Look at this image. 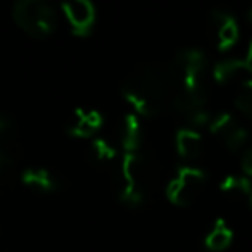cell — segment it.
<instances>
[{
    "label": "cell",
    "mask_w": 252,
    "mask_h": 252,
    "mask_svg": "<svg viewBox=\"0 0 252 252\" xmlns=\"http://www.w3.org/2000/svg\"><path fill=\"white\" fill-rule=\"evenodd\" d=\"M125 100L140 116L154 118L169 107L176 95V83L169 64H149L137 69L121 87Z\"/></svg>",
    "instance_id": "obj_1"
},
{
    "label": "cell",
    "mask_w": 252,
    "mask_h": 252,
    "mask_svg": "<svg viewBox=\"0 0 252 252\" xmlns=\"http://www.w3.org/2000/svg\"><path fill=\"white\" fill-rule=\"evenodd\" d=\"M112 176L118 199L126 206L135 207L140 206L147 193L154 189L159 176V164L149 152H130L119 159Z\"/></svg>",
    "instance_id": "obj_2"
},
{
    "label": "cell",
    "mask_w": 252,
    "mask_h": 252,
    "mask_svg": "<svg viewBox=\"0 0 252 252\" xmlns=\"http://www.w3.org/2000/svg\"><path fill=\"white\" fill-rule=\"evenodd\" d=\"M16 25L33 38H47L57 26L56 9L43 0H21L12 7Z\"/></svg>",
    "instance_id": "obj_3"
},
{
    "label": "cell",
    "mask_w": 252,
    "mask_h": 252,
    "mask_svg": "<svg viewBox=\"0 0 252 252\" xmlns=\"http://www.w3.org/2000/svg\"><path fill=\"white\" fill-rule=\"evenodd\" d=\"M207 176L195 166H180L166 187V197L175 206H192L202 193Z\"/></svg>",
    "instance_id": "obj_4"
},
{
    "label": "cell",
    "mask_w": 252,
    "mask_h": 252,
    "mask_svg": "<svg viewBox=\"0 0 252 252\" xmlns=\"http://www.w3.org/2000/svg\"><path fill=\"white\" fill-rule=\"evenodd\" d=\"M169 69L175 78L176 90L180 88H195L206 87V56L199 49H183L175 54L171 59Z\"/></svg>",
    "instance_id": "obj_5"
},
{
    "label": "cell",
    "mask_w": 252,
    "mask_h": 252,
    "mask_svg": "<svg viewBox=\"0 0 252 252\" xmlns=\"http://www.w3.org/2000/svg\"><path fill=\"white\" fill-rule=\"evenodd\" d=\"M207 26H209L211 36H213V42L216 43L218 50L224 52V50H230L231 47L237 45L238 38H240V28H238L233 14L214 9L209 14Z\"/></svg>",
    "instance_id": "obj_6"
},
{
    "label": "cell",
    "mask_w": 252,
    "mask_h": 252,
    "mask_svg": "<svg viewBox=\"0 0 252 252\" xmlns=\"http://www.w3.org/2000/svg\"><path fill=\"white\" fill-rule=\"evenodd\" d=\"M209 130L226 144L230 151H238L245 145L249 133L230 112H218L209 119Z\"/></svg>",
    "instance_id": "obj_7"
},
{
    "label": "cell",
    "mask_w": 252,
    "mask_h": 252,
    "mask_svg": "<svg viewBox=\"0 0 252 252\" xmlns=\"http://www.w3.org/2000/svg\"><path fill=\"white\" fill-rule=\"evenodd\" d=\"M74 35L87 36L95 25V7L88 0H71L61 5Z\"/></svg>",
    "instance_id": "obj_8"
},
{
    "label": "cell",
    "mask_w": 252,
    "mask_h": 252,
    "mask_svg": "<svg viewBox=\"0 0 252 252\" xmlns=\"http://www.w3.org/2000/svg\"><path fill=\"white\" fill-rule=\"evenodd\" d=\"M104 125V118L95 109L78 107L66 123V133L74 138H95V133Z\"/></svg>",
    "instance_id": "obj_9"
},
{
    "label": "cell",
    "mask_w": 252,
    "mask_h": 252,
    "mask_svg": "<svg viewBox=\"0 0 252 252\" xmlns=\"http://www.w3.org/2000/svg\"><path fill=\"white\" fill-rule=\"evenodd\" d=\"M21 183L36 193H54L63 189V180L49 168L30 166L21 171Z\"/></svg>",
    "instance_id": "obj_10"
},
{
    "label": "cell",
    "mask_w": 252,
    "mask_h": 252,
    "mask_svg": "<svg viewBox=\"0 0 252 252\" xmlns=\"http://www.w3.org/2000/svg\"><path fill=\"white\" fill-rule=\"evenodd\" d=\"M209 92L207 87H195V88H180L176 90L175 100H173V109L183 118H190L195 112L206 109Z\"/></svg>",
    "instance_id": "obj_11"
},
{
    "label": "cell",
    "mask_w": 252,
    "mask_h": 252,
    "mask_svg": "<svg viewBox=\"0 0 252 252\" xmlns=\"http://www.w3.org/2000/svg\"><path fill=\"white\" fill-rule=\"evenodd\" d=\"M19 156L18 126L9 116L0 114V158L9 162H16Z\"/></svg>",
    "instance_id": "obj_12"
},
{
    "label": "cell",
    "mask_w": 252,
    "mask_h": 252,
    "mask_svg": "<svg viewBox=\"0 0 252 252\" xmlns=\"http://www.w3.org/2000/svg\"><path fill=\"white\" fill-rule=\"evenodd\" d=\"M119 142L125 149V154L140 151L144 142V130L137 114H126L123 118L121 128H119Z\"/></svg>",
    "instance_id": "obj_13"
},
{
    "label": "cell",
    "mask_w": 252,
    "mask_h": 252,
    "mask_svg": "<svg viewBox=\"0 0 252 252\" xmlns=\"http://www.w3.org/2000/svg\"><path fill=\"white\" fill-rule=\"evenodd\" d=\"M88 156H90L92 162L97 164L98 168H109L114 171V168L119 162L118 149L111 140L102 137L92 138L90 145H88Z\"/></svg>",
    "instance_id": "obj_14"
},
{
    "label": "cell",
    "mask_w": 252,
    "mask_h": 252,
    "mask_svg": "<svg viewBox=\"0 0 252 252\" xmlns=\"http://www.w3.org/2000/svg\"><path fill=\"white\" fill-rule=\"evenodd\" d=\"M175 145L183 159H197L204 151V140L200 131L189 128V126H183L176 131Z\"/></svg>",
    "instance_id": "obj_15"
},
{
    "label": "cell",
    "mask_w": 252,
    "mask_h": 252,
    "mask_svg": "<svg viewBox=\"0 0 252 252\" xmlns=\"http://www.w3.org/2000/svg\"><path fill=\"white\" fill-rule=\"evenodd\" d=\"M233 235L235 233L230 224L223 218H218L213 226H211V230L207 231L206 238H204V247L209 252H223L231 245Z\"/></svg>",
    "instance_id": "obj_16"
},
{
    "label": "cell",
    "mask_w": 252,
    "mask_h": 252,
    "mask_svg": "<svg viewBox=\"0 0 252 252\" xmlns=\"http://www.w3.org/2000/svg\"><path fill=\"white\" fill-rule=\"evenodd\" d=\"M220 190L228 195L235 197H251L252 195V180L245 175H228L220 182Z\"/></svg>",
    "instance_id": "obj_17"
},
{
    "label": "cell",
    "mask_w": 252,
    "mask_h": 252,
    "mask_svg": "<svg viewBox=\"0 0 252 252\" xmlns=\"http://www.w3.org/2000/svg\"><path fill=\"white\" fill-rule=\"evenodd\" d=\"M242 69H244V61L233 59V57L223 59V61H220V63H216V66L213 67V78L216 83L224 85L233 80Z\"/></svg>",
    "instance_id": "obj_18"
},
{
    "label": "cell",
    "mask_w": 252,
    "mask_h": 252,
    "mask_svg": "<svg viewBox=\"0 0 252 252\" xmlns=\"http://www.w3.org/2000/svg\"><path fill=\"white\" fill-rule=\"evenodd\" d=\"M235 105L242 114L252 119V80H247L240 85L235 97Z\"/></svg>",
    "instance_id": "obj_19"
},
{
    "label": "cell",
    "mask_w": 252,
    "mask_h": 252,
    "mask_svg": "<svg viewBox=\"0 0 252 252\" xmlns=\"http://www.w3.org/2000/svg\"><path fill=\"white\" fill-rule=\"evenodd\" d=\"M242 171L247 178H252V147L242 156Z\"/></svg>",
    "instance_id": "obj_20"
},
{
    "label": "cell",
    "mask_w": 252,
    "mask_h": 252,
    "mask_svg": "<svg viewBox=\"0 0 252 252\" xmlns=\"http://www.w3.org/2000/svg\"><path fill=\"white\" fill-rule=\"evenodd\" d=\"M12 166H14V162H9V161H5V159L0 158V185H2V182L7 178Z\"/></svg>",
    "instance_id": "obj_21"
},
{
    "label": "cell",
    "mask_w": 252,
    "mask_h": 252,
    "mask_svg": "<svg viewBox=\"0 0 252 252\" xmlns=\"http://www.w3.org/2000/svg\"><path fill=\"white\" fill-rule=\"evenodd\" d=\"M244 69H247L249 73H252V40L249 43V49H247V56L244 59Z\"/></svg>",
    "instance_id": "obj_22"
},
{
    "label": "cell",
    "mask_w": 252,
    "mask_h": 252,
    "mask_svg": "<svg viewBox=\"0 0 252 252\" xmlns=\"http://www.w3.org/2000/svg\"><path fill=\"white\" fill-rule=\"evenodd\" d=\"M247 18H249V19H251V21H252V7H251V11H249V14H247Z\"/></svg>",
    "instance_id": "obj_23"
},
{
    "label": "cell",
    "mask_w": 252,
    "mask_h": 252,
    "mask_svg": "<svg viewBox=\"0 0 252 252\" xmlns=\"http://www.w3.org/2000/svg\"><path fill=\"white\" fill-rule=\"evenodd\" d=\"M249 199H251V209H252V195H251V197H249Z\"/></svg>",
    "instance_id": "obj_24"
},
{
    "label": "cell",
    "mask_w": 252,
    "mask_h": 252,
    "mask_svg": "<svg viewBox=\"0 0 252 252\" xmlns=\"http://www.w3.org/2000/svg\"><path fill=\"white\" fill-rule=\"evenodd\" d=\"M9 252H11V251H9Z\"/></svg>",
    "instance_id": "obj_25"
}]
</instances>
